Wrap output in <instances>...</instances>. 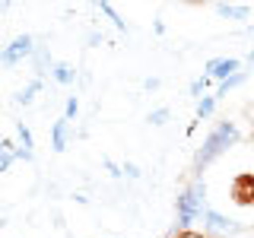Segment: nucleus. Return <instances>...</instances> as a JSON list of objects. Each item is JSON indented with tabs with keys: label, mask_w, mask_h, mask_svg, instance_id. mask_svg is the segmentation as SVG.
<instances>
[{
	"label": "nucleus",
	"mask_w": 254,
	"mask_h": 238,
	"mask_svg": "<svg viewBox=\"0 0 254 238\" xmlns=\"http://www.w3.org/2000/svg\"><path fill=\"white\" fill-rule=\"evenodd\" d=\"M35 35H16L6 48H0V63L3 67H19V63H26V60H32V54H35Z\"/></svg>",
	"instance_id": "20e7f679"
},
{
	"label": "nucleus",
	"mask_w": 254,
	"mask_h": 238,
	"mask_svg": "<svg viewBox=\"0 0 254 238\" xmlns=\"http://www.w3.org/2000/svg\"><path fill=\"white\" fill-rule=\"evenodd\" d=\"M32 67H35V76L51 73L54 60H51V54H48V48H45V45H38V48H35V54H32Z\"/></svg>",
	"instance_id": "ddd939ff"
},
{
	"label": "nucleus",
	"mask_w": 254,
	"mask_h": 238,
	"mask_svg": "<svg viewBox=\"0 0 254 238\" xmlns=\"http://www.w3.org/2000/svg\"><path fill=\"white\" fill-rule=\"evenodd\" d=\"M102 165H105V169L111 172V178H121V175H124V169H121V165H115V159H102Z\"/></svg>",
	"instance_id": "aec40b11"
},
{
	"label": "nucleus",
	"mask_w": 254,
	"mask_h": 238,
	"mask_svg": "<svg viewBox=\"0 0 254 238\" xmlns=\"http://www.w3.org/2000/svg\"><path fill=\"white\" fill-rule=\"evenodd\" d=\"M238 140H242V130H238V124H235V121H216V124H213V130L203 137L200 149L194 153V162H190V175H194V178H203V172L210 169V165L216 162L219 156H226Z\"/></svg>",
	"instance_id": "f257e3e1"
},
{
	"label": "nucleus",
	"mask_w": 254,
	"mask_h": 238,
	"mask_svg": "<svg viewBox=\"0 0 254 238\" xmlns=\"http://www.w3.org/2000/svg\"><path fill=\"white\" fill-rule=\"evenodd\" d=\"M216 105H219V99H216V95H203V99L197 102V108H194L197 124H200V121H210V118H213V111H216Z\"/></svg>",
	"instance_id": "4468645a"
},
{
	"label": "nucleus",
	"mask_w": 254,
	"mask_h": 238,
	"mask_svg": "<svg viewBox=\"0 0 254 238\" xmlns=\"http://www.w3.org/2000/svg\"><path fill=\"white\" fill-rule=\"evenodd\" d=\"M213 10H216V16H222V19H248L251 16L248 3H216Z\"/></svg>",
	"instance_id": "9d476101"
},
{
	"label": "nucleus",
	"mask_w": 254,
	"mask_h": 238,
	"mask_svg": "<svg viewBox=\"0 0 254 238\" xmlns=\"http://www.w3.org/2000/svg\"><path fill=\"white\" fill-rule=\"evenodd\" d=\"M76 115H79V99H76V95H67V105H64V118H67V121H73Z\"/></svg>",
	"instance_id": "a211bd4d"
},
{
	"label": "nucleus",
	"mask_w": 254,
	"mask_h": 238,
	"mask_svg": "<svg viewBox=\"0 0 254 238\" xmlns=\"http://www.w3.org/2000/svg\"><path fill=\"white\" fill-rule=\"evenodd\" d=\"M229 194H232L235 203L242 206H254V175L251 172H242L232 178V184H229Z\"/></svg>",
	"instance_id": "423d86ee"
},
{
	"label": "nucleus",
	"mask_w": 254,
	"mask_h": 238,
	"mask_svg": "<svg viewBox=\"0 0 254 238\" xmlns=\"http://www.w3.org/2000/svg\"><path fill=\"white\" fill-rule=\"evenodd\" d=\"M3 222H6V219H3V216H0V229H3Z\"/></svg>",
	"instance_id": "393cba45"
},
{
	"label": "nucleus",
	"mask_w": 254,
	"mask_h": 238,
	"mask_svg": "<svg viewBox=\"0 0 254 238\" xmlns=\"http://www.w3.org/2000/svg\"><path fill=\"white\" fill-rule=\"evenodd\" d=\"M210 83H213V79H210V76H206V73H203V76H197V79H194V83H190V89H188V92H190V95H194V99H197V102H200V99H203V95H206V89H210Z\"/></svg>",
	"instance_id": "dca6fc26"
},
{
	"label": "nucleus",
	"mask_w": 254,
	"mask_h": 238,
	"mask_svg": "<svg viewBox=\"0 0 254 238\" xmlns=\"http://www.w3.org/2000/svg\"><path fill=\"white\" fill-rule=\"evenodd\" d=\"M242 70H245V60H238V58H210L206 67H203V73L210 79H216V83H222V79L242 73Z\"/></svg>",
	"instance_id": "39448f33"
},
{
	"label": "nucleus",
	"mask_w": 254,
	"mask_h": 238,
	"mask_svg": "<svg viewBox=\"0 0 254 238\" xmlns=\"http://www.w3.org/2000/svg\"><path fill=\"white\" fill-rule=\"evenodd\" d=\"M169 238H210V235L197 232V229H188V232H169Z\"/></svg>",
	"instance_id": "6ab92c4d"
},
{
	"label": "nucleus",
	"mask_w": 254,
	"mask_h": 238,
	"mask_svg": "<svg viewBox=\"0 0 254 238\" xmlns=\"http://www.w3.org/2000/svg\"><path fill=\"white\" fill-rule=\"evenodd\" d=\"M206 210H210V203H206V181L190 178L181 187V194L175 197V229L172 232H188Z\"/></svg>",
	"instance_id": "f03ea898"
},
{
	"label": "nucleus",
	"mask_w": 254,
	"mask_h": 238,
	"mask_svg": "<svg viewBox=\"0 0 254 238\" xmlns=\"http://www.w3.org/2000/svg\"><path fill=\"white\" fill-rule=\"evenodd\" d=\"M89 45H92V48L102 45V35H99V32H92V35H89Z\"/></svg>",
	"instance_id": "5701e85b"
},
{
	"label": "nucleus",
	"mask_w": 254,
	"mask_h": 238,
	"mask_svg": "<svg viewBox=\"0 0 254 238\" xmlns=\"http://www.w3.org/2000/svg\"><path fill=\"white\" fill-rule=\"evenodd\" d=\"M95 6H99V13H105V16H108V19H111V26H115L118 32H121V35H127V22H124L121 16L115 13V6H111V3H105V0H102V3H95Z\"/></svg>",
	"instance_id": "2eb2a0df"
},
{
	"label": "nucleus",
	"mask_w": 254,
	"mask_h": 238,
	"mask_svg": "<svg viewBox=\"0 0 254 238\" xmlns=\"http://www.w3.org/2000/svg\"><path fill=\"white\" fill-rule=\"evenodd\" d=\"M159 86H162L159 76H146V79H143V89H159Z\"/></svg>",
	"instance_id": "4be33fe9"
},
{
	"label": "nucleus",
	"mask_w": 254,
	"mask_h": 238,
	"mask_svg": "<svg viewBox=\"0 0 254 238\" xmlns=\"http://www.w3.org/2000/svg\"><path fill=\"white\" fill-rule=\"evenodd\" d=\"M121 169H124V175H127V178H140V169H137L133 162H124Z\"/></svg>",
	"instance_id": "412c9836"
},
{
	"label": "nucleus",
	"mask_w": 254,
	"mask_h": 238,
	"mask_svg": "<svg viewBox=\"0 0 254 238\" xmlns=\"http://www.w3.org/2000/svg\"><path fill=\"white\" fill-rule=\"evenodd\" d=\"M169 118H172V108H153V111H149V115H146V121L149 124H153V127H162L165 121H169Z\"/></svg>",
	"instance_id": "f3484780"
},
{
	"label": "nucleus",
	"mask_w": 254,
	"mask_h": 238,
	"mask_svg": "<svg viewBox=\"0 0 254 238\" xmlns=\"http://www.w3.org/2000/svg\"><path fill=\"white\" fill-rule=\"evenodd\" d=\"M13 130H16V156H19V162H32L35 159V140H32V130L26 127V121H13Z\"/></svg>",
	"instance_id": "0eeeda50"
},
{
	"label": "nucleus",
	"mask_w": 254,
	"mask_h": 238,
	"mask_svg": "<svg viewBox=\"0 0 254 238\" xmlns=\"http://www.w3.org/2000/svg\"><path fill=\"white\" fill-rule=\"evenodd\" d=\"M42 89H45V79H42V76H35L29 86H22V89L13 95V102H16V105H32V102H35V95L42 92Z\"/></svg>",
	"instance_id": "9b49d317"
},
{
	"label": "nucleus",
	"mask_w": 254,
	"mask_h": 238,
	"mask_svg": "<svg viewBox=\"0 0 254 238\" xmlns=\"http://www.w3.org/2000/svg\"><path fill=\"white\" fill-rule=\"evenodd\" d=\"M76 73H79V70L73 67V63H67V60H54V67H51V79L58 86H73Z\"/></svg>",
	"instance_id": "1a4fd4ad"
},
{
	"label": "nucleus",
	"mask_w": 254,
	"mask_h": 238,
	"mask_svg": "<svg viewBox=\"0 0 254 238\" xmlns=\"http://www.w3.org/2000/svg\"><path fill=\"white\" fill-rule=\"evenodd\" d=\"M200 222H203V232L210 235V238H235V235H242L245 232V226L242 222H235V219H229L226 213H219V210H206L203 216H200Z\"/></svg>",
	"instance_id": "7ed1b4c3"
},
{
	"label": "nucleus",
	"mask_w": 254,
	"mask_h": 238,
	"mask_svg": "<svg viewBox=\"0 0 254 238\" xmlns=\"http://www.w3.org/2000/svg\"><path fill=\"white\" fill-rule=\"evenodd\" d=\"M245 67H251V70H254V48L248 51V58H245Z\"/></svg>",
	"instance_id": "b1692460"
},
{
	"label": "nucleus",
	"mask_w": 254,
	"mask_h": 238,
	"mask_svg": "<svg viewBox=\"0 0 254 238\" xmlns=\"http://www.w3.org/2000/svg\"><path fill=\"white\" fill-rule=\"evenodd\" d=\"M67 143H70V121L61 115L58 121L51 124V149H54V153H64Z\"/></svg>",
	"instance_id": "6e6552de"
},
{
	"label": "nucleus",
	"mask_w": 254,
	"mask_h": 238,
	"mask_svg": "<svg viewBox=\"0 0 254 238\" xmlns=\"http://www.w3.org/2000/svg\"><path fill=\"white\" fill-rule=\"evenodd\" d=\"M245 83H248V70H242V73H235V76H229V79H222V83H216V92H213V95H216V99H226L229 92H235L238 86H245Z\"/></svg>",
	"instance_id": "f8f14e48"
}]
</instances>
